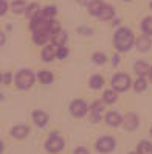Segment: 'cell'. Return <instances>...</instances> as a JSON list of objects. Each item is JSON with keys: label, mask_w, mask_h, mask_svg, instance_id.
I'll return each mask as SVG.
<instances>
[{"label": "cell", "mask_w": 152, "mask_h": 154, "mask_svg": "<svg viewBox=\"0 0 152 154\" xmlns=\"http://www.w3.org/2000/svg\"><path fill=\"white\" fill-rule=\"evenodd\" d=\"M68 56V48L65 47V45H64V47H58V58L59 59H65Z\"/></svg>", "instance_id": "f1b7e54d"}, {"label": "cell", "mask_w": 152, "mask_h": 154, "mask_svg": "<svg viewBox=\"0 0 152 154\" xmlns=\"http://www.w3.org/2000/svg\"><path fill=\"white\" fill-rule=\"evenodd\" d=\"M87 104L85 101L82 100H73V101L70 103V114L73 117H84L87 114Z\"/></svg>", "instance_id": "8992f818"}, {"label": "cell", "mask_w": 152, "mask_h": 154, "mask_svg": "<svg viewBox=\"0 0 152 154\" xmlns=\"http://www.w3.org/2000/svg\"><path fill=\"white\" fill-rule=\"evenodd\" d=\"M76 31H78L79 34H82V36H92V34H93V30H92V28H85V26H79Z\"/></svg>", "instance_id": "f546056e"}, {"label": "cell", "mask_w": 152, "mask_h": 154, "mask_svg": "<svg viewBox=\"0 0 152 154\" xmlns=\"http://www.w3.org/2000/svg\"><path fill=\"white\" fill-rule=\"evenodd\" d=\"M67 42V33L65 31H59L53 36V45H58V47H64Z\"/></svg>", "instance_id": "e0dca14e"}, {"label": "cell", "mask_w": 152, "mask_h": 154, "mask_svg": "<svg viewBox=\"0 0 152 154\" xmlns=\"http://www.w3.org/2000/svg\"><path fill=\"white\" fill-rule=\"evenodd\" d=\"M10 73H8V72H5L3 73V84H10Z\"/></svg>", "instance_id": "1f68e13d"}, {"label": "cell", "mask_w": 152, "mask_h": 154, "mask_svg": "<svg viewBox=\"0 0 152 154\" xmlns=\"http://www.w3.org/2000/svg\"><path fill=\"white\" fill-rule=\"evenodd\" d=\"M55 56H58L56 45H47V47L42 50V59L45 62H51L53 59H55Z\"/></svg>", "instance_id": "30bf717a"}, {"label": "cell", "mask_w": 152, "mask_h": 154, "mask_svg": "<svg viewBox=\"0 0 152 154\" xmlns=\"http://www.w3.org/2000/svg\"><path fill=\"white\" fill-rule=\"evenodd\" d=\"M117 98H118V95H117V90H112V89H109V90H106V92H104V95H103V101H104V103H109V104H112V103L117 101Z\"/></svg>", "instance_id": "ffe728a7"}, {"label": "cell", "mask_w": 152, "mask_h": 154, "mask_svg": "<svg viewBox=\"0 0 152 154\" xmlns=\"http://www.w3.org/2000/svg\"><path fill=\"white\" fill-rule=\"evenodd\" d=\"M141 30L146 36H151L152 34V16H146L141 22Z\"/></svg>", "instance_id": "d6986e66"}, {"label": "cell", "mask_w": 152, "mask_h": 154, "mask_svg": "<svg viewBox=\"0 0 152 154\" xmlns=\"http://www.w3.org/2000/svg\"><path fill=\"white\" fill-rule=\"evenodd\" d=\"M151 8H152V2H151Z\"/></svg>", "instance_id": "74e56055"}, {"label": "cell", "mask_w": 152, "mask_h": 154, "mask_svg": "<svg viewBox=\"0 0 152 154\" xmlns=\"http://www.w3.org/2000/svg\"><path fill=\"white\" fill-rule=\"evenodd\" d=\"M95 148L96 151H100V152H110L115 149V139L113 137H101V139H98L96 143H95Z\"/></svg>", "instance_id": "5b68a950"}, {"label": "cell", "mask_w": 152, "mask_h": 154, "mask_svg": "<svg viewBox=\"0 0 152 154\" xmlns=\"http://www.w3.org/2000/svg\"><path fill=\"white\" fill-rule=\"evenodd\" d=\"M123 125H124V128L129 129V131H133V129H137L138 128V117L135 114H126L124 115V119H123Z\"/></svg>", "instance_id": "52a82bcc"}, {"label": "cell", "mask_w": 152, "mask_h": 154, "mask_svg": "<svg viewBox=\"0 0 152 154\" xmlns=\"http://www.w3.org/2000/svg\"><path fill=\"white\" fill-rule=\"evenodd\" d=\"M104 6H106V3L101 2V0H92V2L88 3V11H90V14L100 17V14L104 10Z\"/></svg>", "instance_id": "7c38bea8"}, {"label": "cell", "mask_w": 152, "mask_h": 154, "mask_svg": "<svg viewBox=\"0 0 152 154\" xmlns=\"http://www.w3.org/2000/svg\"><path fill=\"white\" fill-rule=\"evenodd\" d=\"M126 2H129V0H126Z\"/></svg>", "instance_id": "ab89813d"}, {"label": "cell", "mask_w": 152, "mask_h": 154, "mask_svg": "<svg viewBox=\"0 0 152 154\" xmlns=\"http://www.w3.org/2000/svg\"><path fill=\"white\" fill-rule=\"evenodd\" d=\"M146 86H148L146 78H138L135 83H133V90H135V92H143V90L146 89Z\"/></svg>", "instance_id": "d4e9b609"}, {"label": "cell", "mask_w": 152, "mask_h": 154, "mask_svg": "<svg viewBox=\"0 0 152 154\" xmlns=\"http://www.w3.org/2000/svg\"><path fill=\"white\" fill-rule=\"evenodd\" d=\"M148 75H149V79H151V83H152V66H151V69H149V73H148Z\"/></svg>", "instance_id": "d590c367"}, {"label": "cell", "mask_w": 152, "mask_h": 154, "mask_svg": "<svg viewBox=\"0 0 152 154\" xmlns=\"http://www.w3.org/2000/svg\"><path fill=\"white\" fill-rule=\"evenodd\" d=\"M26 8H28V5H26L23 0H16V2L11 3V10H13L14 13H17V14L26 11Z\"/></svg>", "instance_id": "7402d4cb"}, {"label": "cell", "mask_w": 152, "mask_h": 154, "mask_svg": "<svg viewBox=\"0 0 152 154\" xmlns=\"http://www.w3.org/2000/svg\"><path fill=\"white\" fill-rule=\"evenodd\" d=\"M118 62H120V56L115 55V56H113V66H118Z\"/></svg>", "instance_id": "e575fe53"}, {"label": "cell", "mask_w": 152, "mask_h": 154, "mask_svg": "<svg viewBox=\"0 0 152 154\" xmlns=\"http://www.w3.org/2000/svg\"><path fill=\"white\" fill-rule=\"evenodd\" d=\"M37 78H39V81L42 84H50V83H53V79H55L53 73L48 72V70H40L37 73Z\"/></svg>", "instance_id": "2e32d148"}, {"label": "cell", "mask_w": 152, "mask_h": 154, "mask_svg": "<svg viewBox=\"0 0 152 154\" xmlns=\"http://www.w3.org/2000/svg\"><path fill=\"white\" fill-rule=\"evenodd\" d=\"M50 33H47V31H36V33H33V41L36 42V44H39V45H42V44H45L48 39H50ZM53 38V36H51Z\"/></svg>", "instance_id": "9a60e30c"}, {"label": "cell", "mask_w": 152, "mask_h": 154, "mask_svg": "<svg viewBox=\"0 0 152 154\" xmlns=\"http://www.w3.org/2000/svg\"><path fill=\"white\" fill-rule=\"evenodd\" d=\"M31 117H33L34 125L39 126V128H43V126L47 125V122H48V115L43 112V111H34Z\"/></svg>", "instance_id": "9c48e42d"}, {"label": "cell", "mask_w": 152, "mask_h": 154, "mask_svg": "<svg viewBox=\"0 0 152 154\" xmlns=\"http://www.w3.org/2000/svg\"><path fill=\"white\" fill-rule=\"evenodd\" d=\"M90 109H92V114L101 115V112H103V109H104V103H103V101H93L92 106H90Z\"/></svg>", "instance_id": "83f0119b"}, {"label": "cell", "mask_w": 152, "mask_h": 154, "mask_svg": "<svg viewBox=\"0 0 152 154\" xmlns=\"http://www.w3.org/2000/svg\"><path fill=\"white\" fill-rule=\"evenodd\" d=\"M129 154H138V152H129Z\"/></svg>", "instance_id": "8d00e7d4"}, {"label": "cell", "mask_w": 152, "mask_h": 154, "mask_svg": "<svg viewBox=\"0 0 152 154\" xmlns=\"http://www.w3.org/2000/svg\"><path fill=\"white\" fill-rule=\"evenodd\" d=\"M133 33L127 28V26H121V28L117 30L115 33V38H113V42H115V47H117L118 51H127L132 45H133Z\"/></svg>", "instance_id": "6da1fadb"}, {"label": "cell", "mask_w": 152, "mask_h": 154, "mask_svg": "<svg viewBox=\"0 0 152 154\" xmlns=\"http://www.w3.org/2000/svg\"><path fill=\"white\" fill-rule=\"evenodd\" d=\"M135 44H137V48H138L140 51H146V50H149V48H151V45H152V42H151V39H149V36H146V34L140 36Z\"/></svg>", "instance_id": "5bb4252c"}, {"label": "cell", "mask_w": 152, "mask_h": 154, "mask_svg": "<svg viewBox=\"0 0 152 154\" xmlns=\"http://www.w3.org/2000/svg\"><path fill=\"white\" fill-rule=\"evenodd\" d=\"M42 14L45 16V19H53V17L56 16V6H45L42 10Z\"/></svg>", "instance_id": "4316f807"}, {"label": "cell", "mask_w": 152, "mask_h": 154, "mask_svg": "<svg viewBox=\"0 0 152 154\" xmlns=\"http://www.w3.org/2000/svg\"><path fill=\"white\" fill-rule=\"evenodd\" d=\"M34 79H36V76L30 69H22L16 75V86L20 90H26L34 84Z\"/></svg>", "instance_id": "7a4b0ae2"}, {"label": "cell", "mask_w": 152, "mask_h": 154, "mask_svg": "<svg viewBox=\"0 0 152 154\" xmlns=\"http://www.w3.org/2000/svg\"><path fill=\"white\" fill-rule=\"evenodd\" d=\"M25 13H26V16H28L30 19H33V17H36L40 13V8H39L37 3H31V5H28V8H26Z\"/></svg>", "instance_id": "603a6c76"}, {"label": "cell", "mask_w": 152, "mask_h": 154, "mask_svg": "<svg viewBox=\"0 0 152 154\" xmlns=\"http://www.w3.org/2000/svg\"><path fill=\"white\" fill-rule=\"evenodd\" d=\"M92 61L95 62V64H100V66H103V64H106L107 58H106V55H104V53L96 51V53H93V55H92Z\"/></svg>", "instance_id": "484cf974"}, {"label": "cell", "mask_w": 152, "mask_h": 154, "mask_svg": "<svg viewBox=\"0 0 152 154\" xmlns=\"http://www.w3.org/2000/svg\"><path fill=\"white\" fill-rule=\"evenodd\" d=\"M6 8H8V5H6V2H5V0H2V11H0V14H5L6 13Z\"/></svg>", "instance_id": "d6a6232c"}, {"label": "cell", "mask_w": 152, "mask_h": 154, "mask_svg": "<svg viewBox=\"0 0 152 154\" xmlns=\"http://www.w3.org/2000/svg\"><path fill=\"white\" fill-rule=\"evenodd\" d=\"M64 146H65V142L58 132H51L50 137L45 142V148L50 152H59V151L64 149Z\"/></svg>", "instance_id": "3957f363"}, {"label": "cell", "mask_w": 152, "mask_h": 154, "mask_svg": "<svg viewBox=\"0 0 152 154\" xmlns=\"http://www.w3.org/2000/svg\"><path fill=\"white\" fill-rule=\"evenodd\" d=\"M138 154H152V143L143 140L138 143Z\"/></svg>", "instance_id": "44dd1931"}, {"label": "cell", "mask_w": 152, "mask_h": 154, "mask_svg": "<svg viewBox=\"0 0 152 154\" xmlns=\"http://www.w3.org/2000/svg\"><path fill=\"white\" fill-rule=\"evenodd\" d=\"M88 84H90V87L93 90H98V89H101L104 86V78L101 75H93L90 78V81H88Z\"/></svg>", "instance_id": "ac0fdd59"}, {"label": "cell", "mask_w": 152, "mask_h": 154, "mask_svg": "<svg viewBox=\"0 0 152 154\" xmlns=\"http://www.w3.org/2000/svg\"><path fill=\"white\" fill-rule=\"evenodd\" d=\"M101 120V115H96V114H92V122L96 123V122H100Z\"/></svg>", "instance_id": "836d02e7"}, {"label": "cell", "mask_w": 152, "mask_h": 154, "mask_svg": "<svg viewBox=\"0 0 152 154\" xmlns=\"http://www.w3.org/2000/svg\"><path fill=\"white\" fill-rule=\"evenodd\" d=\"M130 76L126 73H117L112 79V87L113 90H118V92H126L130 87Z\"/></svg>", "instance_id": "277c9868"}, {"label": "cell", "mask_w": 152, "mask_h": 154, "mask_svg": "<svg viewBox=\"0 0 152 154\" xmlns=\"http://www.w3.org/2000/svg\"><path fill=\"white\" fill-rule=\"evenodd\" d=\"M151 134H152V128H151Z\"/></svg>", "instance_id": "f35d334b"}, {"label": "cell", "mask_w": 152, "mask_h": 154, "mask_svg": "<svg viewBox=\"0 0 152 154\" xmlns=\"http://www.w3.org/2000/svg\"><path fill=\"white\" fill-rule=\"evenodd\" d=\"M113 16H115V10H113L110 5H106L103 13L100 14V19H112Z\"/></svg>", "instance_id": "cb8c5ba5"}, {"label": "cell", "mask_w": 152, "mask_h": 154, "mask_svg": "<svg viewBox=\"0 0 152 154\" xmlns=\"http://www.w3.org/2000/svg\"><path fill=\"white\" fill-rule=\"evenodd\" d=\"M73 154H90L85 148H82V146H79V148H76L75 151H73Z\"/></svg>", "instance_id": "4dcf8cb0"}, {"label": "cell", "mask_w": 152, "mask_h": 154, "mask_svg": "<svg viewBox=\"0 0 152 154\" xmlns=\"http://www.w3.org/2000/svg\"><path fill=\"white\" fill-rule=\"evenodd\" d=\"M30 134V128L25 125H19V126H14L11 129V135L14 139H25L26 135Z\"/></svg>", "instance_id": "8fae6325"}, {"label": "cell", "mask_w": 152, "mask_h": 154, "mask_svg": "<svg viewBox=\"0 0 152 154\" xmlns=\"http://www.w3.org/2000/svg\"><path fill=\"white\" fill-rule=\"evenodd\" d=\"M106 122H107V125H109V126H112V128H117V126H120L123 123V117L118 112L110 111V112L106 114Z\"/></svg>", "instance_id": "ba28073f"}, {"label": "cell", "mask_w": 152, "mask_h": 154, "mask_svg": "<svg viewBox=\"0 0 152 154\" xmlns=\"http://www.w3.org/2000/svg\"><path fill=\"white\" fill-rule=\"evenodd\" d=\"M149 66L146 64L145 61H138V62H135L133 64V70H135V73L138 75V78H145L148 73H149Z\"/></svg>", "instance_id": "4fadbf2b"}]
</instances>
